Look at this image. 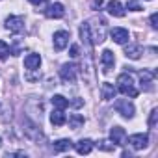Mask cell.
Returning <instances> with one entry per match:
<instances>
[{
	"mask_svg": "<svg viewBox=\"0 0 158 158\" xmlns=\"http://www.w3.org/2000/svg\"><path fill=\"white\" fill-rule=\"evenodd\" d=\"M39 65H41V56H39V54H28V56L24 58V67H26V69L34 71V69H37Z\"/></svg>",
	"mask_w": 158,
	"mask_h": 158,
	"instance_id": "9a60e30c",
	"label": "cell"
},
{
	"mask_svg": "<svg viewBox=\"0 0 158 158\" xmlns=\"http://www.w3.org/2000/svg\"><path fill=\"white\" fill-rule=\"evenodd\" d=\"M65 114H63V110H56V112H52L50 114V123L54 125V127H61V125H65Z\"/></svg>",
	"mask_w": 158,
	"mask_h": 158,
	"instance_id": "e0dca14e",
	"label": "cell"
},
{
	"mask_svg": "<svg viewBox=\"0 0 158 158\" xmlns=\"http://www.w3.org/2000/svg\"><path fill=\"white\" fill-rule=\"evenodd\" d=\"M110 35H112V39L117 43V45H125L127 41H128V30H125V28H114L112 32H110Z\"/></svg>",
	"mask_w": 158,
	"mask_h": 158,
	"instance_id": "9c48e42d",
	"label": "cell"
},
{
	"mask_svg": "<svg viewBox=\"0 0 158 158\" xmlns=\"http://www.w3.org/2000/svg\"><path fill=\"white\" fill-rule=\"evenodd\" d=\"M0 147H2V139H0Z\"/></svg>",
	"mask_w": 158,
	"mask_h": 158,
	"instance_id": "f1b7e54d",
	"label": "cell"
},
{
	"mask_svg": "<svg viewBox=\"0 0 158 158\" xmlns=\"http://www.w3.org/2000/svg\"><path fill=\"white\" fill-rule=\"evenodd\" d=\"M71 147H73V141H71V139H58V141H54V151H56V152L69 151Z\"/></svg>",
	"mask_w": 158,
	"mask_h": 158,
	"instance_id": "d6986e66",
	"label": "cell"
},
{
	"mask_svg": "<svg viewBox=\"0 0 158 158\" xmlns=\"http://www.w3.org/2000/svg\"><path fill=\"white\" fill-rule=\"evenodd\" d=\"M101 63H102V71L104 73H108L112 67H114V63H115V56H114V52L112 50H102V54H101Z\"/></svg>",
	"mask_w": 158,
	"mask_h": 158,
	"instance_id": "30bf717a",
	"label": "cell"
},
{
	"mask_svg": "<svg viewBox=\"0 0 158 158\" xmlns=\"http://www.w3.org/2000/svg\"><path fill=\"white\" fill-rule=\"evenodd\" d=\"M108 13L114 15V17H125V10H123L119 0H112V2H108Z\"/></svg>",
	"mask_w": 158,
	"mask_h": 158,
	"instance_id": "4fadbf2b",
	"label": "cell"
},
{
	"mask_svg": "<svg viewBox=\"0 0 158 158\" xmlns=\"http://www.w3.org/2000/svg\"><path fill=\"white\" fill-rule=\"evenodd\" d=\"M125 138H127V132H125L123 127H114V128L110 130V139H112V143H115V145H123Z\"/></svg>",
	"mask_w": 158,
	"mask_h": 158,
	"instance_id": "8fae6325",
	"label": "cell"
},
{
	"mask_svg": "<svg viewBox=\"0 0 158 158\" xmlns=\"http://www.w3.org/2000/svg\"><path fill=\"white\" fill-rule=\"evenodd\" d=\"M52 104H54L58 110H65V108L69 106V101H67L63 95H54V97H52Z\"/></svg>",
	"mask_w": 158,
	"mask_h": 158,
	"instance_id": "ffe728a7",
	"label": "cell"
},
{
	"mask_svg": "<svg viewBox=\"0 0 158 158\" xmlns=\"http://www.w3.org/2000/svg\"><path fill=\"white\" fill-rule=\"evenodd\" d=\"M128 143H130L136 151H141V149H145V147L149 145V136H147V134H132V136L128 138Z\"/></svg>",
	"mask_w": 158,
	"mask_h": 158,
	"instance_id": "5b68a950",
	"label": "cell"
},
{
	"mask_svg": "<svg viewBox=\"0 0 158 158\" xmlns=\"http://www.w3.org/2000/svg\"><path fill=\"white\" fill-rule=\"evenodd\" d=\"M69 45V32L65 30H58L54 34V48L56 50H63Z\"/></svg>",
	"mask_w": 158,
	"mask_h": 158,
	"instance_id": "52a82bcc",
	"label": "cell"
},
{
	"mask_svg": "<svg viewBox=\"0 0 158 158\" xmlns=\"http://www.w3.org/2000/svg\"><path fill=\"white\" fill-rule=\"evenodd\" d=\"M97 147H99L101 151H114V149H115V143H110V141H99Z\"/></svg>",
	"mask_w": 158,
	"mask_h": 158,
	"instance_id": "603a6c76",
	"label": "cell"
},
{
	"mask_svg": "<svg viewBox=\"0 0 158 158\" xmlns=\"http://www.w3.org/2000/svg\"><path fill=\"white\" fill-rule=\"evenodd\" d=\"M69 56H71V58H78V56H80V48H78V45H73V47H71Z\"/></svg>",
	"mask_w": 158,
	"mask_h": 158,
	"instance_id": "d4e9b609",
	"label": "cell"
},
{
	"mask_svg": "<svg viewBox=\"0 0 158 158\" xmlns=\"http://www.w3.org/2000/svg\"><path fill=\"white\" fill-rule=\"evenodd\" d=\"M45 15H47L48 19H61V17L65 15L63 4H60V2H54V4H50V6L45 10Z\"/></svg>",
	"mask_w": 158,
	"mask_h": 158,
	"instance_id": "8992f818",
	"label": "cell"
},
{
	"mask_svg": "<svg viewBox=\"0 0 158 158\" xmlns=\"http://www.w3.org/2000/svg\"><path fill=\"white\" fill-rule=\"evenodd\" d=\"M139 80H141V89L143 91H152V82H154V73L152 71L139 73Z\"/></svg>",
	"mask_w": 158,
	"mask_h": 158,
	"instance_id": "ba28073f",
	"label": "cell"
},
{
	"mask_svg": "<svg viewBox=\"0 0 158 158\" xmlns=\"http://www.w3.org/2000/svg\"><path fill=\"white\" fill-rule=\"evenodd\" d=\"M93 6H95V8H101V6H102V0H93Z\"/></svg>",
	"mask_w": 158,
	"mask_h": 158,
	"instance_id": "83f0119b",
	"label": "cell"
},
{
	"mask_svg": "<svg viewBox=\"0 0 158 158\" xmlns=\"http://www.w3.org/2000/svg\"><path fill=\"white\" fill-rule=\"evenodd\" d=\"M151 26H152L154 30L158 28V13H152V15H151Z\"/></svg>",
	"mask_w": 158,
	"mask_h": 158,
	"instance_id": "484cf974",
	"label": "cell"
},
{
	"mask_svg": "<svg viewBox=\"0 0 158 158\" xmlns=\"http://www.w3.org/2000/svg\"><path fill=\"white\" fill-rule=\"evenodd\" d=\"M30 2H32V4H35V6H39V4H45L47 0H30Z\"/></svg>",
	"mask_w": 158,
	"mask_h": 158,
	"instance_id": "4316f807",
	"label": "cell"
},
{
	"mask_svg": "<svg viewBox=\"0 0 158 158\" xmlns=\"http://www.w3.org/2000/svg\"><path fill=\"white\" fill-rule=\"evenodd\" d=\"M125 56L130 60H138L141 56V47L138 43H128V47L125 48Z\"/></svg>",
	"mask_w": 158,
	"mask_h": 158,
	"instance_id": "5bb4252c",
	"label": "cell"
},
{
	"mask_svg": "<svg viewBox=\"0 0 158 158\" xmlns=\"http://www.w3.org/2000/svg\"><path fill=\"white\" fill-rule=\"evenodd\" d=\"M101 91H102V99H104V101H112V99H115V93H117V89L114 88V84H108V82L102 84Z\"/></svg>",
	"mask_w": 158,
	"mask_h": 158,
	"instance_id": "2e32d148",
	"label": "cell"
},
{
	"mask_svg": "<svg viewBox=\"0 0 158 158\" xmlns=\"http://www.w3.org/2000/svg\"><path fill=\"white\" fill-rule=\"evenodd\" d=\"M10 54V45L6 41H0V60H6Z\"/></svg>",
	"mask_w": 158,
	"mask_h": 158,
	"instance_id": "7402d4cb",
	"label": "cell"
},
{
	"mask_svg": "<svg viewBox=\"0 0 158 158\" xmlns=\"http://www.w3.org/2000/svg\"><path fill=\"white\" fill-rule=\"evenodd\" d=\"M127 8H128L130 11H139V10H141V6L138 4V0H128V4H127Z\"/></svg>",
	"mask_w": 158,
	"mask_h": 158,
	"instance_id": "cb8c5ba5",
	"label": "cell"
},
{
	"mask_svg": "<svg viewBox=\"0 0 158 158\" xmlns=\"http://www.w3.org/2000/svg\"><path fill=\"white\" fill-rule=\"evenodd\" d=\"M74 149L78 154H89L93 151V141L91 139H80L78 143H74Z\"/></svg>",
	"mask_w": 158,
	"mask_h": 158,
	"instance_id": "7c38bea8",
	"label": "cell"
},
{
	"mask_svg": "<svg viewBox=\"0 0 158 158\" xmlns=\"http://www.w3.org/2000/svg\"><path fill=\"white\" fill-rule=\"evenodd\" d=\"M69 127H71L73 130H78L80 127H84V115H80V114H73V115L69 117Z\"/></svg>",
	"mask_w": 158,
	"mask_h": 158,
	"instance_id": "ac0fdd59",
	"label": "cell"
},
{
	"mask_svg": "<svg viewBox=\"0 0 158 158\" xmlns=\"http://www.w3.org/2000/svg\"><path fill=\"white\" fill-rule=\"evenodd\" d=\"M115 110H117L123 117H127V119H130V117L134 115V112H136L134 104H132L130 101H127V99H119V101H115Z\"/></svg>",
	"mask_w": 158,
	"mask_h": 158,
	"instance_id": "277c9868",
	"label": "cell"
},
{
	"mask_svg": "<svg viewBox=\"0 0 158 158\" xmlns=\"http://www.w3.org/2000/svg\"><path fill=\"white\" fill-rule=\"evenodd\" d=\"M156 119H158V110L154 108V110H151V114H149V128H156Z\"/></svg>",
	"mask_w": 158,
	"mask_h": 158,
	"instance_id": "44dd1931",
	"label": "cell"
},
{
	"mask_svg": "<svg viewBox=\"0 0 158 158\" xmlns=\"http://www.w3.org/2000/svg\"><path fill=\"white\" fill-rule=\"evenodd\" d=\"M117 86H119V91H121L123 95H127V97H130V99L138 97V89H136V86H134V80H132L130 74H127V73L119 74V76H117Z\"/></svg>",
	"mask_w": 158,
	"mask_h": 158,
	"instance_id": "6da1fadb",
	"label": "cell"
},
{
	"mask_svg": "<svg viewBox=\"0 0 158 158\" xmlns=\"http://www.w3.org/2000/svg\"><path fill=\"white\" fill-rule=\"evenodd\" d=\"M76 71H78V67H76L74 63H65V65H61V69H60V76H61V80H63V82L73 84V82L76 80Z\"/></svg>",
	"mask_w": 158,
	"mask_h": 158,
	"instance_id": "3957f363",
	"label": "cell"
},
{
	"mask_svg": "<svg viewBox=\"0 0 158 158\" xmlns=\"http://www.w3.org/2000/svg\"><path fill=\"white\" fill-rule=\"evenodd\" d=\"M6 28L11 32V34H21L24 30V19L21 15H10L6 19Z\"/></svg>",
	"mask_w": 158,
	"mask_h": 158,
	"instance_id": "7a4b0ae2",
	"label": "cell"
}]
</instances>
